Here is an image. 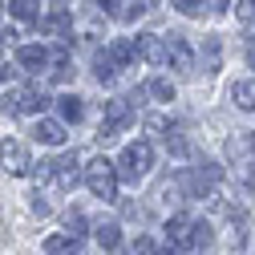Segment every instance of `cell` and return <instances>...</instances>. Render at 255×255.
<instances>
[{"mask_svg": "<svg viewBox=\"0 0 255 255\" xmlns=\"http://www.w3.org/2000/svg\"><path fill=\"white\" fill-rule=\"evenodd\" d=\"M53 182L61 190H73L81 182V162H77V154H65L61 162H53Z\"/></svg>", "mask_w": 255, "mask_h": 255, "instance_id": "11", "label": "cell"}, {"mask_svg": "<svg viewBox=\"0 0 255 255\" xmlns=\"http://www.w3.org/2000/svg\"><path fill=\"white\" fill-rule=\"evenodd\" d=\"M134 126V106L126 102V98H114V102H106V114H102V138L110 142V138H118L122 130H130Z\"/></svg>", "mask_w": 255, "mask_h": 255, "instance_id": "3", "label": "cell"}, {"mask_svg": "<svg viewBox=\"0 0 255 255\" xmlns=\"http://www.w3.org/2000/svg\"><path fill=\"white\" fill-rule=\"evenodd\" d=\"M41 28H45V33H57V37H69V33H73V12H69V8H53V12L41 20Z\"/></svg>", "mask_w": 255, "mask_h": 255, "instance_id": "15", "label": "cell"}, {"mask_svg": "<svg viewBox=\"0 0 255 255\" xmlns=\"http://www.w3.org/2000/svg\"><path fill=\"white\" fill-rule=\"evenodd\" d=\"M166 150H170L174 158H190V154H195V146H190V138H186L182 130H174V126L166 130Z\"/></svg>", "mask_w": 255, "mask_h": 255, "instance_id": "21", "label": "cell"}, {"mask_svg": "<svg viewBox=\"0 0 255 255\" xmlns=\"http://www.w3.org/2000/svg\"><path fill=\"white\" fill-rule=\"evenodd\" d=\"M49 49L45 45H20L16 49V65L24 69V73H41V69H49Z\"/></svg>", "mask_w": 255, "mask_h": 255, "instance_id": "10", "label": "cell"}, {"mask_svg": "<svg viewBox=\"0 0 255 255\" xmlns=\"http://www.w3.org/2000/svg\"><path fill=\"white\" fill-rule=\"evenodd\" d=\"M239 20L243 24H255V0H239Z\"/></svg>", "mask_w": 255, "mask_h": 255, "instance_id": "29", "label": "cell"}, {"mask_svg": "<svg viewBox=\"0 0 255 255\" xmlns=\"http://www.w3.org/2000/svg\"><path fill=\"white\" fill-rule=\"evenodd\" d=\"M106 53L114 57V65H118V69H130L134 61H138V57H134V41H130V37H122V41H110V45H106Z\"/></svg>", "mask_w": 255, "mask_h": 255, "instance_id": "17", "label": "cell"}, {"mask_svg": "<svg viewBox=\"0 0 255 255\" xmlns=\"http://www.w3.org/2000/svg\"><path fill=\"white\" fill-rule=\"evenodd\" d=\"M93 235H98V247L102 251H118L122 247V227H118V223H102Z\"/></svg>", "mask_w": 255, "mask_h": 255, "instance_id": "19", "label": "cell"}, {"mask_svg": "<svg viewBox=\"0 0 255 255\" xmlns=\"http://www.w3.org/2000/svg\"><path fill=\"white\" fill-rule=\"evenodd\" d=\"M45 255H85L77 235H49L45 239Z\"/></svg>", "mask_w": 255, "mask_h": 255, "instance_id": "14", "label": "cell"}, {"mask_svg": "<svg viewBox=\"0 0 255 255\" xmlns=\"http://www.w3.org/2000/svg\"><path fill=\"white\" fill-rule=\"evenodd\" d=\"M166 255H174V251H166Z\"/></svg>", "mask_w": 255, "mask_h": 255, "instance_id": "38", "label": "cell"}, {"mask_svg": "<svg viewBox=\"0 0 255 255\" xmlns=\"http://www.w3.org/2000/svg\"><path fill=\"white\" fill-rule=\"evenodd\" d=\"M0 16H4V4H0Z\"/></svg>", "mask_w": 255, "mask_h": 255, "instance_id": "36", "label": "cell"}, {"mask_svg": "<svg viewBox=\"0 0 255 255\" xmlns=\"http://www.w3.org/2000/svg\"><path fill=\"white\" fill-rule=\"evenodd\" d=\"M69 231H73L77 239L85 235V215H77V211H69Z\"/></svg>", "mask_w": 255, "mask_h": 255, "instance_id": "30", "label": "cell"}, {"mask_svg": "<svg viewBox=\"0 0 255 255\" xmlns=\"http://www.w3.org/2000/svg\"><path fill=\"white\" fill-rule=\"evenodd\" d=\"M203 49H207V69L215 73V69H219V57H223V45H219V37H207V41H203Z\"/></svg>", "mask_w": 255, "mask_h": 255, "instance_id": "24", "label": "cell"}, {"mask_svg": "<svg viewBox=\"0 0 255 255\" xmlns=\"http://www.w3.org/2000/svg\"><path fill=\"white\" fill-rule=\"evenodd\" d=\"M130 41H134V57L138 61H150V65H162V61H166V41L158 33H138Z\"/></svg>", "mask_w": 255, "mask_h": 255, "instance_id": "8", "label": "cell"}, {"mask_svg": "<svg viewBox=\"0 0 255 255\" xmlns=\"http://www.w3.org/2000/svg\"><path fill=\"white\" fill-rule=\"evenodd\" d=\"M247 190H251V195H255V170L247 174Z\"/></svg>", "mask_w": 255, "mask_h": 255, "instance_id": "31", "label": "cell"}, {"mask_svg": "<svg viewBox=\"0 0 255 255\" xmlns=\"http://www.w3.org/2000/svg\"><path fill=\"white\" fill-rule=\"evenodd\" d=\"M231 102L243 110V114H255V77H243L231 85Z\"/></svg>", "mask_w": 255, "mask_h": 255, "instance_id": "16", "label": "cell"}, {"mask_svg": "<svg viewBox=\"0 0 255 255\" xmlns=\"http://www.w3.org/2000/svg\"><path fill=\"white\" fill-rule=\"evenodd\" d=\"M166 251H195V219L190 215L166 219Z\"/></svg>", "mask_w": 255, "mask_h": 255, "instance_id": "7", "label": "cell"}, {"mask_svg": "<svg viewBox=\"0 0 255 255\" xmlns=\"http://www.w3.org/2000/svg\"><path fill=\"white\" fill-rule=\"evenodd\" d=\"M215 12H227V0H215Z\"/></svg>", "mask_w": 255, "mask_h": 255, "instance_id": "32", "label": "cell"}, {"mask_svg": "<svg viewBox=\"0 0 255 255\" xmlns=\"http://www.w3.org/2000/svg\"><path fill=\"white\" fill-rule=\"evenodd\" d=\"M81 178H85V186H89L93 199L114 203V195H118V166L110 162V158H93V162L81 170Z\"/></svg>", "mask_w": 255, "mask_h": 255, "instance_id": "2", "label": "cell"}, {"mask_svg": "<svg viewBox=\"0 0 255 255\" xmlns=\"http://www.w3.org/2000/svg\"><path fill=\"white\" fill-rule=\"evenodd\" d=\"M8 12L16 16V20H37V0H12V4H8Z\"/></svg>", "mask_w": 255, "mask_h": 255, "instance_id": "23", "label": "cell"}, {"mask_svg": "<svg viewBox=\"0 0 255 255\" xmlns=\"http://www.w3.org/2000/svg\"><path fill=\"white\" fill-rule=\"evenodd\" d=\"M162 65H170L174 73H190V69H195V53H190L186 37H170L166 41V61H162Z\"/></svg>", "mask_w": 255, "mask_h": 255, "instance_id": "9", "label": "cell"}, {"mask_svg": "<svg viewBox=\"0 0 255 255\" xmlns=\"http://www.w3.org/2000/svg\"><path fill=\"white\" fill-rule=\"evenodd\" d=\"M37 138L45 142V146H65V122H61V118H41L37 122Z\"/></svg>", "mask_w": 255, "mask_h": 255, "instance_id": "13", "label": "cell"}, {"mask_svg": "<svg viewBox=\"0 0 255 255\" xmlns=\"http://www.w3.org/2000/svg\"><path fill=\"white\" fill-rule=\"evenodd\" d=\"M247 61H251V69H255V45H251V53H247Z\"/></svg>", "mask_w": 255, "mask_h": 255, "instance_id": "33", "label": "cell"}, {"mask_svg": "<svg viewBox=\"0 0 255 255\" xmlns=\"http://www.w3.org/2000/svg\"><path fill=\"white\" fill-rule=\"evenodd\" d=\"M49 102H45V93L33 89V85H16L4 93V102H0V110L4 114H41Z\"/></svg>", "mask_w": 255, "mask_h": 255, "instance_id": "5", "label": "cell"}, {"mask_svg": "<svg viewBox=\"0 0 255 255\" xmlns=\"http://www.w3.org/2000/svg\"><path fill=\"white\" fill-rule=\"evenodd\" d=\"M114 166H118V182H142L154 166V146L150 142H130Z\"/></svg>", "mask_w": 255, "mask_h": 255, "instance_id": "1", "label": "cell"}, {"mask_svg": "<svg viewBox=\"0 0 255 255\" xmlns=\"http://www.w3.org/2000/svg\"><path fill=\"white\" fill-rule=\"evenodd\" d=\"M85 102L77 98V93H65V98H57V114H61V122H81V110Z\"/></svg>", "mask_w": 255, "mask_h": 255, "instance_id": "18", "label": "cell"}, {"mask_svg": "<svg viewBox=\"0 0 255 255\" xmlns=\"http://www.w3.org/2000/svg\"><path fill=\"white\" fill-rule=\"evenodd\" d=\"M211 235H215V231L207 227V223H195V247H203V251H211V243H215Z\"/></svg>", "mask_w": 255, "mask_h": 255, "instance_id": "25", "label": "cell"}, {"mask_svg": "<svg viewBox=\"0 0 255 255\" xmlns=\"http://www.w3.org/2000/svg\"><path fill=\"white\" fill-rule=\"evenodd\" d=\"M158 4V0H110V16L114 20H138V16H146L150 8Z\"/></svg>", "mask_w": 255, "mask_h": 255, "instance_id": "12", "label": "cell"}, {"mask_svg": "<svg viewBox=\"0 0 255 255\" xmlns=\"http://www.w3.org/2000/svg\"><path fill=\"white\" fill-rule=\"evenodd\" d=\"M174 4H178V12H186V16H203L207 0H174Z\"/></svg>", "mask_w": 255, "mask_h": 255, "instance_id": "27", "label": "cell"}, {"mask_svg": "<svg viewBox=\"0 0 255 255\" xmlns=\"http://www.w3.org/2000/svg\"><path fill=\"white\" fill-rule=\"evenodd\" d=\"M0 53H4V45H0Z\"/></svg>", "mask_w": 255, "mask_h": 255, "instance_id": "37", "label": "cell"}, {"mask_svg": "<svg viewBox=\"0 0 255 255\" xmlns=\"http://www.w3.org/2000/svg\"><path fill=\"white\" fill-rule=\"evenodd\" d=\"M0 81H8V73H4V69H0Z\"/></svg>", "mask_w": 255, "mask_h": 255, "instance_id": "34", "label": "cell"}, {"mask_svg": "<svg viewBox=\"0 0 255 255\" xmlns=\"http://www.w3.org/2000/svg\"><path fill=\"white\" fill-rule=\"evenodd\" d=\"M130 255H154V239L150 235H138V243L130 247Z\"/></svg>", "mask_w": 255, "mask_h": 255, "instance_id": "28", "label": "cell"}, {"mask_svg": "<svg viewBox=\"0 0 255 255\" xmlns=\"http://www.w3.org/2000/svg\"><path fill=\"white\" fill-rule=\"evenodd\" d=\"M251 154H255V134H251Z\"/></svg>", "mask_w": 255, "mask_h": 255, "instance_id": "35", "label": "cell"}, {"mask_svg": "<svg viewBox=\"0 0 255 255\" xmlns=\"http://www.w3.org/2000/svg\"><path fill=\"white\" fill-rule=\"evenodd\" d=\"M219 182H223V166H219V162H203V166L186 170V174L178 178V186L186 190V195H211Z\"/></svg>", "mask_w": 255, "mask_h": 255, "instance_id": "4", "label": "cell"}, {"mask_svg": "<svg viewBox=\"0 0 255 255\" xmlns=\"http://www.w3.org/2000/svg\"><path fill=\"white\" fill-rule=\"evenodd\" d=\"M118 73H122V69L114 65L110 53H98V57H93V77H98L102 85H106V81H118Z\"/></svg>", "mask_w": 255, "mask_h": 255, "instance_id": "22", "label": "cell"}, {"mask_svg": "<svg viewBox=\"0 0 255 255\" xmlns=\"http://www.w3.org/2000/svg\"><path fill=\"white\" fill-rule=\"evenodd\" d=\"M28 211H33V215H49L53 207H49V199L41 195V190H33V195H28Z\"/></svg>", "mask_w": 255, "mask_h": 255, "instance_id": "26", "label": "cell"}, {"mask_svg": "<svg viewBox=\"0 0 255 255\" xmlns=\"http://www.w3.org/2000/svg\"><path fill=\"white\" fill-rule=\"evenodd\" d=\"M146 93H150L154 102H162V106H170V102H174V81H170V77H150Z\"/></svg>", "mask_w": 255, "mask_h": 255, "instance_id": "20", "label": "cell"}, {"mask_svg": "<svg viewBox=\"0 0 255 255\" xmlns=\"http://www.w3.org/2000/svg\"><path fill=\"white\" fill-rule=\"evenodd\" d=\"M0 170H8V174H33V158H28V146L16 142V138H4L0 142Z\"/></svg>", "mask_w": 255, "mask_h": 255, "instance_id": "6", "label": "cell"}]
</instances>
